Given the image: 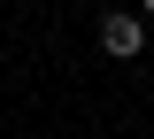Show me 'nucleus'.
Segmentation results:
<instances>
[{
    "mask_svg": "<svg viewBox=\"0 0 154 139\" xmlns=\"http://www.w3.org/2000/svg\"><path fill=\"white\" fill-rule=\"evenodd\" d=\"M139 39H146V31H139V16H108V23H100V46H108L116 62H131Z\"/></svg>",
    "mask_w": 154,
    "mask_h": 139,
    "instance_id": "nucleus-1",
    "label": "nucleus"
},
{
    "mask_svg": "<svg viewBox=\"0 0 154 139\" xmlns=\"http://www.w3.org/2000/svg\"><path fill=\"white\" fill-rule=\"evenodd\" d=\"M146 16H154V0H146Z\"/></svg>",
    "mask_w": 154,
    "mask_h": 139,
    "instance_id": "nucleus-2",
    "label": "nucleus"
}]
</instances>
